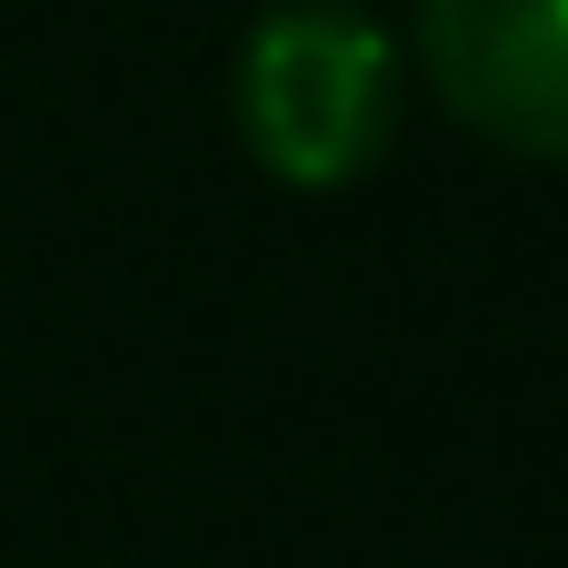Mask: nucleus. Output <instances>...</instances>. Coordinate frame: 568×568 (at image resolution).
I'll list each match as a JSON object with an SVG mask.
<instances>
[{
	"label": "nucleus",
	"mask_w": 568,
	"mask_h": 568,
	"mask_svg": "<svg viewBox=\"0 0 568 568\" xmlns=\"http://www.w3.org/2000/svg\"><path fill=\"white\" fill-rule=\"evenodd\" d=\"M399 130V60L379 20L339 0H290L240 50V140L290 190L359 180Z\"/></svg>",
	"instance_id": "f257e3e1"
},
{
	"label": "nucleus",
	"mask_w": 568,
	"mask_h": 568,
	"mask_svg": "<svg viewBox=\"0 0 568 568\" xmlns=\"http://www.w3.org/2000/svg\"><path fill=\"white\" fill-rule=\"evenodd\" d=\"M419 60L479 140L568 160V0H419Z\"/></svg>",
	"instance_id": "f03ea898"
}]
</instances>
